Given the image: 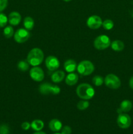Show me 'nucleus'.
I'll list each match as a JSON object with an SVG mask.
<instances>
[{
  "label": "nucleus",
  "mask_w": 133,
  "mask_h": 134,
  "mask_svg": "<svg viewBox=\"0 0 133 134\" xmlns=\"http://www.w3.org/2000/svg\"><path fill=\"white\" fill-rule=\"evenodd\" d=\"M117 123L119 127L121 128L126 129L131 125V119L129 115L121 113L117 116Z\"/></svg>",
  "instance_id": "obj_8"
},
{
  "label": "nucleus",
  "mask_w": 133,
  "mask_h": 134,
  "mask_svg": "<svg viewBox=\"0 0 133 134\" xmlns=\"http://www.w3.org/2000/svg\"><path fill=\"white\" fill-rule=\"evenodd\" d=\"M129 86L133 90V77H132L129 81Z\"/></svg>",
  "instance_id": "obj_31"
},
{
  "label": "nucleus",
  "mask_w": 133,
  "mask_h": 134,
  "mask_svg": "<svg viewBox=\"0 0 133 134\" xmlns=\"http://www.w3.org/2000/svg\"><path fill=\"white\" fill-rule=\"evenodd\" d=\"M77 71L82 76H87L91 75L95 70L93 64L89 60H83L77 65Z\"/></svg>",
  "instance_id": "obj_3"
},
{
  "label": "nucleus",
  "mask_w": 133,
  "mask_h": 134,
  "mask_svg": "<svg viewBox=\"0 0 133 134\" xmlns=\"http://www.w3.org/2000/svg\"><path fill=\"white\" fill-rule=\"evenodd\" d=\"M102 26L103 28H104V30H110L113 27L114 24H113V22L112 20L106 19L104 21H103Z\"/></svg>",
  "instance_id": "obj_24"
},
{
  "label": "nucleus",
  "mask_w": 133,
  "mask_h": 134,
  "mask_svg": "<svg viewBox=\"0 0 133 134\" xmlns=\"http://www.w3.org/2000/svg\"><path fill=\"white\" fill-rule=\"evenodd\" d=\"M14 29L11 26H7L4 28L3 35L6 38H10L14 35Z\"/></svg>",
  "instance_id": "obj_22"
},
{
  "label": "nucleus",
  "mask_w": 133,
  "mask_h": 134,
  "mask_svg": "<svg viewBox=\"0 0 133 134\" xmlns=\"http://www.w3.org/2000/svg\"><path fill=\"white\" fill-rule=\"evenodd\" d=\"M78 81V75L76 73H69L65 77V83L69 86H73L76 85Z\"/></svg>",
  "instance_id": "obj_16"
},
{
  "label": "nucleus",
  "mask_w": 133,
  "mask_h": 134,
  "mask_svg": "<svg viewBox=\"0 0 133 134\" xmlns=\"http://www.w3.org/2000/svg\"><path fill=\"white\" fill-rule=\"evenodd\" d=\"M72 133V129L69 126H65L61 129V134H70Z\"/></svg>",
  "instance_id": "obj_29"
},
{
  "label": "nucleus",
  "mask_w": 133,
  "mask_h": 134,
  "mask_svg": "<svg viewBox=\"0 0 133 134\" xmlns=\"http://www.w3.org/2000/svg\"><path fill=\"white\" fill-rule=\"evenodd\" d=\"M89 106V102L87 100H84L82 99V101H80L78 103H77V108L81 111H83L87 109Z\"/></svg>",
  "instance_id": "obj_23"
},
{
  "label": "nucleus",
  "mask_w": 133,
  "mask_h": 134,
  "mask_svg": "<svg viewBox=\"0 0 133 134\" xmlns=\"http://www.w3.org/2000/svg\"><path fill=\"white\" fill-rule=\"evenodd\" d=\"M30 37V33L25 28H20L16 31L14 35V39L16 43H23L27 41Z\"/></svg>",
  "instance_id": "obj_7"
},
{
  "label": "nucleus",
  "mask_w": 133,
  "mask_h": 134,
  "mask_svg": "<svg viewBox=\"0 0 133 134\" xmlns=\"http://www.w3.org/2000/svg\"><path fill=\"white\" fill-rule=\"evenodd\" d=\"M9 132V127L6 124H1L0 126V134H8Z\"/></svg>",
  "instance_id": "obj_27"
},
{
  "label": "nucleus",
  "mask_w": 133,
  "mask_h": 134,
  "mask_svg": "<svg viewBox=\"0 0 133 134\" xmlns=\"http://www.w3.org/2000/svg\"><path fill=\"white\" fill-rule=\"evenodd\" d=\"M106 86L109 88L118 89L121 86V81L117 76L114 74H108L106 76L104 80Z\"/></svg>",
  "instance_id": "obj_6"
},
{
  "label": "nucleus",
  "mask_w": 133,
  "mask_h": 134,
  "mask_svg": "<svg viewBox=\"0 0 133 134\" xmlns=\"http://www.w3.org/2000/svg\"><path fill=\"white\" fill-rule=\"evenodd\" d=\"M21 19H22V16H21L20 14L18 12L13 11L9 14V17H8V21H9V24L11 26H18L21 22Z\"/></svg>",
  "instance_id": "obj_12"
},
{
  "label": "nucleus",
  "mask_w": 133,
  "mask_h": 134,
  "mask_svg": "<svg viewBox=\"0 0 133 134\" xmlns=\"http://www.w3.org/2000/svg\"><path fill=\"white\" fill-rule=\"evenodd\" d=\"M76 94L80 99L89 100L93 98L95 95V90L93 88L87 83H82L77 87Z\"/></svg>",
  "instance_id": "obj_2"
},
{
  "label": "nucleus",
  "mask_w": 133,
  "mask_h": 134,
  "mask_svg": "<svg viewBox=\"0 0 133 134\" xmlns=\"http://www.w3.org/2000/svg\"><path fill=\"white\" fill-rule=\"evenodd\" d=\"M65 77V72L63 71H56L51 75V79L54 83H59Z\"/></svg>",
  "instance_id": "obj_14"
},
{
  "label": "nucleus",
  "mask_w": 133,
  "mask_h": 134,
  "mask_svg": "<svg viewBox=\"0 0 133 134\" xmlns=\"http://www.w3.org/2000/svg\"><path fill=\"white\" fill-rule=\"evenodd\" d=\"M87 26L92 30L99 29L102 24L101 18L97 15H93L89 17L87 20Z\"/></svg>",
  "instance_id": "obj_11"
},
{
  "label": "nucleus",
  "mask_w": 133,
  "mask_h": 134,
  "mask_svg": "<svg viewBox=\"0 0 133 134\" xmlns=\"http://www.w3.org/2000/svg\"><path fill=\"white\" fill-rule=\"evenodd\" d=\"M44 60V53L43 51L39 48H34L29 52L27 57V61L29 65L33 67L38 66Z\"/></svg>",
  "instance_id": "obj_1"
},
{
  "label": "nucleus",
  "mask_w": 133,
  "mask_h": 134,
  "mask_svg": "<svg viewBox=\"0 0 133 134\" xmlns=\"http://www.w3.org/2000/svg\"><path fill=\"white\" fill-rule=\"evenodd\" d=\"M92 82L96 86H100L104 83V79L102 76L96 75L93 78Z\"/></svg>",
  "instance_id": "obj_25"
},
{
  "label": "nucleus",
  "mask_w": 133,
  "mask_h": 134,
  "mask_svg": "<svg viewBox=\"0 0 133 134\" xmlns=\"http://www.w3.org/2000/svg\"><path fill=\"white\" fill-rule=\"evenodd\" d=\"M35 26V22L34 20L31 17L27 16L23 19V26L25 29H26L28 31L32 30Z\"/></svg>",
  "instance_id": "obj_19"
},
{
  "label": "nucleus",
  "mask_w": 133,
  "mask_h": 134,
  "mask_svg": "<svg viewBox=\"0 0 133 134\" xmlns=\"http://www.w3.org/2000/svg\"><path fill=\"white\" fill-rule=\"evenodd\" d=\"M110 39L106 35H100L96 37L93 43L95 48L99 51L106 49L110 46Z\"/></svg>",
  "instance_id": "obj_5"
},
{
  "label": "nucleus",
  "mask_w": 133,
  "mask_h": 134,
  "mask_svg": "<svg viewBox=\"0 0 133 134\" xmlns=\"http://www.w3.org/2000/svg\"><path fill=\"white\" fill-rule=\"evenodd\" d=\"M29 75L33 81L41 82L44 78V73L43 69L38 66L33 67L29 71Z\"/></svg>",
  "instance_id": "obj_9"
},
{
  "label": "nucleus",
  "mask_w": 133,
  "mask_h": 134,
  "mask_svg": "<svg viewBox=\"0 0 133 134\" xmlns=\"http://www.w3.org/2000/svg\"><path fill=\"white\" fill-rule=\"evenodd\" d=\"M33 134H46V133H44V132H42V131H37V132H36Z\"/></svg>",
  "instance_id": "obj_32"
},
{
  "label": "nucleus",
  "mask_w": 133,
  "mask_h": 134,
  "mask_svg": "<svg viewBox=\"0 0 133 134\" xmlns=\"http://www.w3.org/2000/svg\"><path fill=\"white\" fill-rule=\"evenodd\" d=\"M18 69L22 72L27 71L29 68V64L27 60H21L18 63Z\"/></svg>",
  "instance_id": "obj_21"
},
{
  "label": "nucleus",
  "mask_w": 133,
  "mask_h": 134,
  "mask_svg": "<svg viewBox=\"0 0 133 134\" xmlns=\"http://www.w3.org/2000/svg\"><path fill=\"white\" fill-rule=\"evenodd\" d=\"M8 5V0H0V13L5 10Z\"/></svg>",
  "instance_id": "obj_28"
},
{
  "label": "nucleus",
  "mask_w": 133,
  "mask_h": 134,
  "mask_svg": "<svg viewBox=\"0 0 133 134\" xmlns=\"http://www.w3.org/2000/svg\"><path fill=\"white\" fill-rule=\"evenodd\" d=\"M132 107V104L130 101L124 100L120 104V108L118 111H119V113H121V112H129L131 110Z\"/></svg>",
  "instance_id": "obj_18"
},
{
  "label": "nucleus",
  "mask_w": 133,
  "mask_h": 134,
  "mask_svg": "<svg viewBox=\"0 0 133 134\" xmlns=\"http://www.w3.org/2000/svg\"><path fill=\"white\" fill-rule=\"evenodd\" d=\"M64 1H65V2H69V1H70L71 0H63Z\"/></svg>",
  "instance_id": "obj_33"
},
{
  "label": "nucleus",
  "mask_w": 133,
  "mask_h": 134,
  "mask_svg": "<svg viewBox=\"0 0 133 134\" xmlns=\"http://www.w3.org/2000/svg\"><path fill=\"white\" fill-rule=\"evenodd\" d=\"M31 128L36 132L40 131L44 128V122L41 120H39V119L34 120L31 123Z\"/></svg>",
  "instance_id": "obj_20"
},
{
  "label": "nucleus",
  "mask_w": 133,
  "mask_h": 134,
  "mask_svg": "<svg viewBox=\"0 0 133 134\" xmlns=\"http://www.w3.org/2000/svg\"><path fill=\"white\" fill-rule=\"evenodd\" d=\"M110 47L112 49L116 52H121L125 48V44L121 41L115 40L111 43Z\"/></svg>",
  "instance_id": "obj_17"
},
{
  "label": "nucleus",
  "mask_w": 133,
  "mask_h": 134,
  "mask_svg": "<svg viewBox=\"0 0 133 134\" xmlns=\"http://www.w3.org/2000/svg\"><path fill=\"white\" fill-rule=\"evenodd\" d=\"M21 127H22V128L23 130H28L30 128V127H31V124L28 122H24L22 124Z\"/></svg>",
  "instance_id": "obj_30"
},
{
  "label": "nucleus",
  "mask_w": 133,
  "mask_h": 134,
  "mask_svg": "<svg viewBox=\"0 0 133 134\" xmlns=\"http://www.w3.org/2000/svg\"><path fill=\"white\" fill-rule=\"evenodd\" d=\"M64 68L65 70L68 73H72L74 72L77 69V64L74 60H68L64 63Z\"/></svg>",
  "instance_id": "obj_13"
},
{
  "label": "nucleus",
  "mask_w": 133,
  "mask_h": 134,
  "mask_svg": "<svg viewBox=\"0 0 133 134\" xmlns=\"http://www.w3.org/2000/svg\"><path fill=\"white\" fill-rule=\"evenodd\" d=\"M49 128L52 132H59L62 128V123L59 120L53 119L51 120L49 122Z\"/></svg>",
  "instance_id": "obj_15"
},
{
  "label": "nucleus",
  "mask_w": 133,
  "mask_h": 134,
  "mask_svg": "<svg viewBox=\"0 0 133 134\" xmlns=\"http://www.w3.org/2000/svg\"><path fill=\"white\" fill-rule=\"evenodd\" d=\"M54 134H61V133H54Z\"/></svg>",
  "instance_id": "obj_34"
},
{
  "label": "nucleus",
  "mask_w": 133,
  "mask_h": 134,
  "mask_svg": "<svg viewBox=\"0 0 133 134\" xmlns=\"http://www.w3.org/2000/svg\"><path fill=\"white\" fill-rule=\"evenodd\" d=\"M8 22L7 16L3 13H0V27H5Z\"/></svg>",
  "instance_id": "obj_26"
},
{
  "label": "nucleus",
  "mask_w": 133,
  "mask_h": 134,
  "mask_svg": "<svg viewBox=\"0 0 133 134\" xmlns=\"http://www.w3.org/2000/svg\"><path fill=\"white\" fill-rule=\"evenodd\" d=\"M39 91L43 95H49V94L57 95L61 92V89L58 86L46 82V83L41 84L39 86Z\"/></svg>",
  "instance_id": "obj_4"
},
{
  "label": "nucleus",
  "mask_w": 133,
  "mask_h": 134,
  "mask_svg": "<svg viewBox=\"0 0 133 134\" xmlns=\"http://www.w3.org/2000/svg\"><path fill=\"white\" fill-rule=\"evenodd\" d=\"M45 65L50 71H54L59 68L60 62L56 56H48L46 58Z\"/></svg>",
  "instance_id": "obj_10"
}]
</instances>
